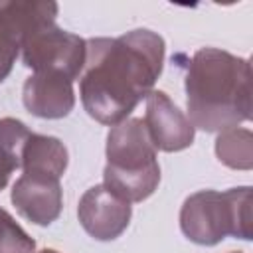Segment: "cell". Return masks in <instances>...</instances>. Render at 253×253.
I'll list each match as a JSON object with an SVG mask.
<instances>
[{"instance_id":"1","label":"cell","mask_w":253,"mask_h":253,"mask_svg":"<svg viewBox=\"0 0 253 253\" xmlns=\"http://www.w3.org/2000/svg\"><path fill=\"white\" fill-rule=\"evenodd\" d=\"M164 55L162 36L144 28L119 38L87 40L79 81V97L87 115L107 126L128 119L160 77Z\"/></svg>"},{"instance_id":"2","label":"cell","mask_w":253,"mask_h":253,"mask_svg":"<svg viewBox=\"0 0 253 253\" xmlns=\"http://www.w3.org/2000/svg\"><path fill=\"white\" fill-rule=\"evenodd\" d=\"M186 109L194 128L221 132L251 119V63L219 47H200L188 61Z\"/></svg>"},{"instance_id":"3","label":"cell","mask_w":253,"mask_h":253,"mask_svg":"<svg viewBox=\"0 0 253 253\" xmlns=\"http://www.w3.org/2000/svg\"><path fill=\"white\" fill-rule=\"evenodd\" d=\"M103 184L128 204L150 198L160 184V164L142 119L128 117L111 126L105 144Z\"/></svg>"},{"instance_id":"4","label":"cell","mask_w":253,"mask_h":253,"mask_svg":"<svg viewBox=\"0 0 253 253\" xmlns=\"http://www.w3.org/2000/svg\"><path fill=\"white\" fill-rule=\"evenodd\" d=\"M180 229L186 239L206 247L217 245L227 235L249 241L253 237L251 186L190 194L180 208Z\"/></svg>"},{"instance_id":"5","label":"cell","mask_w":253,"mask_h":253,"mask_svg":"<svg viewBox=\"0 0 253 253\" xmlns=\"http://www.w3.org/2000/svg\"><path fill=\"white\" fill-rule=\"evenodd\" d=\"M20 53L34 73H57L75 81L85 67L87 40L57 24H47L24 36Z\"/></svg>"},{"instance_id":"6","label":"cell","mask_w":253,"mask_h":253,"mask_svg":"<svg viewBox=\"0 0 253 253\" xmlns=\"http://www.w3.org/2000/svg\"><path fill=\"white\" fill-rule=\"evenodd\" d=\"M77 217L81 227L97 241H113L123 235L132 217V206L111 192L105 184H95L79 198Z\"/></svg>"},{"instance_id":"7","label":"cell","mask_w":253,"mask_h":253,"mask_svg":"<svg viewBox=\"0 0 253 253\" xmlns=\"http://www.w3.org/2000/svg\"><path fill=\"white\" fill-rule=\"evenodd\" d=\"M142 123L152 146L162 152H180L192 146L196 138L194 125L164 91L152 89L146 95V113Z\"/></svg>"},{"instance_id":"8","label":"cell","mask_w":253,"mask_h":253,"mask_svg":"<svg viewBox=\"0 0 253 253\" xmlns=\"http://www.w3.org/2000/svg\"><path fill=\"white\" fill-rule=\"evenodd\" d=\"M61 178L47 174L22 172L14 182L10 200L18 213L36 225L53 223L63 208V190Z\"/></svg>"},{"instance_id":"9","label":"cell","mask_w":253,"mask_h":253,"mask_svg":"<svg viewBox=\"0 0 253 253\" xmlns=\"http://www.w3.org/2000/svg\"><path fill=\"white\" fill-rule=\"evenodd\" d=\"M22 103L40 119H63L75 107L73 81L57 73H32L22 87Z\"/></svg>"},{"instance_id":"10","label":"cell","mask_w":253,"mask_h":253,"mask_svg":"<svg viewBox=\"0 0 253 253\" xmlns=\"http://www.w3.org/2000/svg\"><path fill=\"white\" fill-rule=\"evenodd\" d=\"M69 164V152L65 144L51 134L30 132L22 150V172L47 174L61 178Z\"/></svg>"},{"instance_id":"11","label":"cell","mask_w":253,"mask_h":253,"mask_svg":"<svg viewBox=\"0 0 253 253\" xmlns=\"http://www.w3.org/2000/svg\"><path fill=\"white\" fill-rule=\"evenodd\" d=\"M30 132L32 130L20 119H0V192L8 186L14 170L22 166V150Z\"/></svg>"},{"instance_id":"12","label":"cell","mask_w":253,"mask_h":253,"mask_svg":"<svg viewBox=\"0 0 253 253\" xmlns=\"http://www.w3.org/2000/svg\"><path fill=\"white\" fill-rule=\"evenodd\" d=\"M217 160L233 170L253 168V132L243 126H231L217 132L215 138Z\"/></svg>"},{"instance_id":"13","label":"cell","mask_w":253,"mask_h":253,"mask_svg":"<svg viewBox=\"0 0 253 253\" xmlns=\"http://www.w3.org/2000/svg\"><path fill=\"white\" fill-rule=\"evenodd\" d=\"M36 241L24 231V227L0 208V253H34Z\"/></svg>"},{"instance_id":"14","label":"cell","mask_w":253,"mask_h":253,"mask_svg":"<svg viewBox=\"0 0 253 253\" xmlns=\"http://www.w3.org/2000/svg\"><path fill=\"white\" fill-rule=\"evenodd\" d=\"M22 32L0 14V83L10 75L22 47Z\"/></svg>"},{"instance_id":"15","label":"cell","mask_w":253,"mask_h":253,"mask_svg":"<svg viewBox=\"0 0 253 253\" xmlns=\"http://www.w3.org/2000/svg\"><path fill=\"white\" fill-rule=\"evenodd\" d=\"M34 253H59L57 249H49V247H45V249H40V251H34Z\"/></svg>"},{"instance_id":"16","label":"cell","mask_w":253,"mask_h":253,"mask_svg":"<svg viewBox=\"0 0 253 253\" xmlns=\"http://www.w3.org/2000/svg\"><path fill=\"white\" fill-rule=\"evenodd\" d=\"M231 253H241V251H231Z\"/></svg>"}]
</instances>
